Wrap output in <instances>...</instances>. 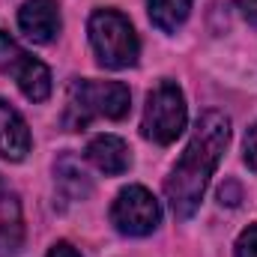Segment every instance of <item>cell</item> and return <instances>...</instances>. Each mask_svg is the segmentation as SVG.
<instances>
[{"label":"cell","mask_w":257,"mask_h":257,"mask_svg":"<svg viewBox=\"0 0 257 257\" xmlns=\"http://www.w3.org/2000/svg\"><path fill=\"white\" fill-rule=\"evenodd\" d=\"M30 153V132L24 117L0 99V156L9 162H21Z\"/></svg>","instance_id":"obj_9"},{"label":"cell","mask_w":257,"mask_h":257,"mask_svg":"<svg viewBox=\"0 0 257 257\" xmlns=\"http://www.w3.org/2000/svg\"><path fill=\"white\" fill-rule=\"evenodd\" d=\"M24 242V218L15 194H0V257L18 254Z\"/></svg>","instance_id":"obj_10"},{"label":"cell","mask_w":257,"mask_h":257,"mask_svg":"<svg viewBox=\"0 0 257 257\" xmlns=\"http://www.w3.org/2000/svg\"><path fill=\"white\" fill-rule=\"evenodd\" d=\"M87 159L108 177H120L126 174L128 165H132V156H128V147L123 138L117 135H96L90 144H87Z\"/></svg>","instance_id":"obj_8"},{"label":"cell","mask_w":257,"mask_h":257,"mask_svg":"<svg viewBox=\"0 0 257 257\" xmlns=\"http://www.w3.org/2000/svg\"><path fill=\"white\" fill-rule=\"evenodd\" d=\"M90 45L96 51V60L105 69H128L138 63L141 42L123 12L117 9H96L87 24Z\"/></svg>","instance_id":"obj_3"},{"label":"cell","mask_w":257,"mask_h":257,"mask_svg":"<svg viewBox=\"0 0 257 257\" xmlns=\"http://www.w3.org/2000/svg\"><path fill=\"white\" fill-rule=\"evenodd\" d=\"M54 180H57V189L63 192L66 200H84L87 194L93 192V183L87 177V171L81 168L78 159L72 156H60L57 165H54Z\"/></svg>","instance_id":"obj_11"},{"label":"cell","mask_w":257,"mask_h":257,"mask_svg":"<svg viewBox=\"0 0 257 257\" xmlns=\"http://www.w3.org/2000/svg\"><path fill=\"white\" fill-rule=\"evenodd\" d=\"M48 257H81V251H78V248H72L69 242H57V245L48 251Z\"/></svg>","instance_id":"obj_17"},{"label":"cell","mask_w":257,"mask_h":257,"mask_svg":"<svg viewBox=\"0 0 257 257\" xmlns=\"http://www.w3.org/2000/svg\"><path fill=\"white\" fill-rule=\"evenodd\" d=\"M242 150H245V165L257 174V123L245 132V144H242Z\"/></svg>","instance_id":"obj_14"},{"label":"cell","mask_w":257,"mask_h":257,"mask_svg":"<svg viewBox=\"0 0 257 257\" xmlns=\"http://www.w3.org/2000/svg\"><path fill=\"white\" fill-rule=\"evenodd\" d=\"M162 206L144 186H128L117 194L111 206V224L123 236H147L159 227Z\"/></svg>","instance_id":"obj_6"},{"label":"cell","mask_w":257,"mask_h":257,"mask_svg":"<svg viewBox=\"0 0 257 257\" xmlns=\"http://www.w3.org/2000/svg\"><path fill=\"white\" fill-rule=\"evenodd\" d=\"M236 6H239V12L245 15V21L257 27V0H236Z\"/></svg>","instance_id":"obj_15"},{"label":"cell","mask_w":257,"mask_h":257,"mask_svg":"<svg viewBox=\"0 0 257 257\" xmlns=\"http://www.w3.org/2000/svg\"><path fill=\"white\" fill-rule=\"evenodd\" d=\"M227 141H230V120L221 111H203L186 153L180 156L165 183V197L177 218H192L194 209L200 206L209 177L215 174L227 150Z\"/></svg>","instance_id":"obj_1"},{"label":"cell","mask_w":257,"mask_h":257,"mask_svg":"<svg viewBox=\"0 0 257 257\" xmlns=\"http://www.w3.org/2000/svg\"><path fill=\"white\" fill-rule=\"evenodd\" d=\"M186 96L174 81H159L150 93H147V108H144V120L141 132L147 141L153 144H174L183 128H186Z\"/></svg>","instance_id":"obj_4"},{"label":"cell","mask_w":257,"mask_h":257,"mask_svg":"<svg viewBox=\"0 0 257 257\" xmlns=\"http://www.w3.org/2000/svg\"><path fill=\"white\" fill-rule=\"evenodd\" d=\"M132 105V93L120 81H72L66 93V126L84 128L96 117L123 120Z\"/></svg>","instance_id":"obj_2"},{"label":"cell","mask_w":257,"mask_h":257,"mask_svg":"<svg viewBox=\"0 0 257 257\" xmlns=\"http://www.w3.org/2000/svg\"><path fill=\"white\" fill-rule=\"evenodd\" d=\"M218 197H221V203L236 206V203H239V189H236L233 183H227V186H221V189H218Z\"/></svg>","instance_id":"obj_16"},{"label":"cell","mask_w":257,"mask_h":257,"mask_svg":"<svg viewBox=\"0 0 257 257\" xmlns=\"http://www.w3.org/2000/svg\"><path fill=\"white\" fill-rule=\"evenodd\" d=\"M189 9H192V0H147L150 21L162 33H177L186 24Z\"/></svg>","instance_id":"obj_12"},{"label":"cell","mask_w":257,"mask_h":257,"mask_svg":"<svg viewBox=\"0 0 257 257\" xmlns=\"http://www.w3.org/2000/svg\"><path fill=\"white\" fill-rule=\"evenodd\" d=\"M0 72L12 75L18 90L30 102H45L51 96V72L42 60L27 54L9 33L0 30Z\"/></svg>","instance_id":"obj_5"},{"label":"cell","mask_w":257,"mask_h":257,"mask_svg":"<svg viewBox=\"0 0 257 257\" xmlns=\"http://www.w3.org/2000/svg\"><path fill=\"white\" fill-rule=\"evenodd\" d=\"M18 27L30 42L48 45L60 33V6H57V0H24L21 9H18Z\"/></svg>","instance_id":"obj_7"},{"label":"cell","mask_w":257,"mask_h":257,"mask_svg":"<svg viewBox=\"0 0 257 257\" xmlns=\"http://www.w3.org/2000/svg\"><path fill=\"white\" fill-rule=\"evenodd\" d=\"M236 257H257V224L245 227L236 239Z\"/></svg>","instance_id":"obj_13"}]
</instances>
